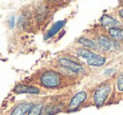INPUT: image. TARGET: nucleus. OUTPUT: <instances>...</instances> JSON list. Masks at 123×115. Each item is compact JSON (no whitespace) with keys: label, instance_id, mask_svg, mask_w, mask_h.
<instances>
[{"label":"nucleus","instance_id":"nucleus-1","mask_svg":"<svg viewBox=\"0 0 123 115\" xmlns=\"http://www.w3.org/2000/svg\"><path fill=\"white\" fill-rule=\"evenodd\" d=\"M40 83L46 88H56L62 83V75L56 71L48 70L40 75Z\"/></svg>","mask_w":123,"mask_h":115},{"label":"nucleus","instance_id":"nucleus-2","mask_svg":"<svg viewBox=\"0 0 123 115\" xmlns=\"http://www.w3.org/2000/svg\"><path fill=\"white\" fill-rule=\"evenodd\" d=\"M110 92H111V84L108 83V82L102 83L100 86H98L96 90L94 91V97H92V99H94V104H95L96 107H102L106 103V100H107Z\"/></svg>","mask_w":123,"mask_h":115},{"label":"nucleus","instance_id":"nucleus-3","mask_svg":"<svg viewBox=\"0 0 123 115\" xmlns=\"http://www.w3.org/2000/svg\"><path fill=\"white\" fill-rule=\"evenodd\" d=\"M58 63L62 67H64V68H67V70H71V71H74V72H83L84 71L82 64L76 63L75 60L70 59V58H60V59L58 60Z\"/></svg>","mask_w":123,"mask_h":115},{"label":"nucleus","instance_id":"nucleus-4","mask_svg":"<svg viewBox=\"0 0 123 115\" xmlns=\"http://www.w3.org/2000/svg\"><path fill=\"white\" fill-rule=\"evenodd\" d=\"M98 47L102 48L105 51H114V50H118V43L115 40H112L111 37H107V36H99L98 37Z\"/></svg>","mask_w":123,"mask_h":115},{"label":"nucleus","instance_id":"nucleus-5","mask_svg":"<svg viewBox=\"0 0 123 115\" xmlns=\"http://www.w3.org/2000/svg\"><path fill=\"white\" fill-rule=\"evenodd\" d=\"M86 99H87V92H86V91H79L78 94H75L74 97H72V99L70 100L68 111H75L76 109H79V106Z\"/></svg>","mask_w":123,"mask_h":115},{"label":"nucleus","instance_id":"nucleus-6","mask_svg":"<svg viewBox=\"0 0 123 115\" xmlns=\"http://www.w3.org/2000/svg\"><path fill=\"white\" fill-rule=\"evenodd\" d=\"M100 24H102V27L107 28V30L119 27V22H118L117 19H114L112 16H110V15H103L100 18Z\"/></svg>","mask_w":123,"mask_h":115},{"label":"nucleus","instance_id":"nucleus-7","mask_svg":"<svg viewBox=\"0 0 123 115\" xmlns=\"http://www.w3.org/2000/svg\"><path fill=\"white\" fill-rule=\"evenodd\" d=\"M16 94H39V88L35 86H27V84H18L13 88Z\"/></svg>","mask_w":123,"mask_h":115},{"label":"nucleus","instance_id":"nucleus-8","mask_svg":"<svg viewBox=\"0 0 123 115\" xmlns=\"http://www.w3.org/2000/svg\"><path fill=\"white\" fill-rule=\"evenodd\" d=\"M31 107H32L31 103H20L12 110L11 115H25L31 110Z\"/></svg>","mask_w":123,"mask_h":115},{"label":"nucleus","instance_id":"nucleus-9","mask_svg":"<svg viewBox=\"0 0 123 115\" xmlns=\"http://www.w3.org/2000/svg\"><path fill=\"white\" fill-rule=\"evenodd\" d=\"M87 64L91 66V67H100V66H103L106 63V58L105 56H100V55H94L92 58H90L88 60H86Z\"/></svg>","mask_w":123,"mask_h":115},{"label":"nucleus","instance_id":"nucleus-10","mask_svg":"<svg viewBox=\"0 0 123 115\" xmlns=\"http://www.w3.org/2000/svg\"><path fill=\"white\" fill-rule=\"evenodd\" d=\"M66 24V22L64 20H60V22H58V23H55V24L52 25V27L48 30V32L46 34V39H49V37H52L54 35H56L59 31H60L62 28H63V25Z\"/></svg>","mask_w":123,"mask_h":115},{"label":"nucleus","instance_id":"nucleus-11","mask_svg":"<svg viewBox=\"0 0 123 115\" xmlns=\"http://www.w3.org/2000/svg\"><path fill=\"white\" fill-rule=\"evenodd\" d=\"M108 35L112 40H123V30L120 27H117V28H111L108 30Z\"/></svg>","mask_w":123,"mask_h":115},{"label":"nucleus","instance_id":"nucleus-12","mask_svg":"<svg viewBox=\"0 0 123 115\" xmlns=\"http://www.w3.org/2000/svg\"><path fill=\"white\" fill-rule=\"evenodd\" d=\"M78 42H79V43L84 47V48H87V50H90V51L95 50L96 47H98L95 42L90 40V39H87V37H79V40H78Z\"/></svg>","mask_w":123,"mask_h":115},{"label":"nucleus","instance_id":"nucleus-13","mask_svg":"<svg viewBox=\"0 0 123 115\" xmlns=\"http://www.w3.org/2000/svg\"><path fill=\"white\" fill-rule=\"evenodd\" d=\"M78 55L80 58H83L84 60H88L90 58H92V56L95 55V52H92V51L87 50V48H80V50H78Z\"/></svg>","mask_w":123,"mask_h":115},{"label":"nucleus","instance_id":"nucleus-14","mask_svg":"<svg viewBox=\"0 0 123 115\" xmlns=\"http://www.w3.org/2000/svg\"><path fill=\"white\" fill-rule=\"evenodd\" d=\"M42 110H43V104H42V103L32 104L31 110L28 111V115H40V114H42Z\"/></svg>","mask_w":123,"mask_h":115},{"label":"nucleus","instance_id":"nucleus-15","mask_svg":"<svg viewBox=\"0 0 123 115\" xmlns=\"http://www.w3.org/2000/svg\"><path fill=\"white\" fill-rule=\"evenodd\" d=\"M117 88H118V91H120L122 92L123 91V72L118 76V80H117Z\"/></svg>","mask_w":123,"mask_h":115},{"label":"nucleus","instance_id":"nucleus-16","mask_svg":"<svg viewBox=\"0 0 123 115\" xmlns=\"http://www.w3.org/2000/svg\"><path fill=\"white\" fill-rule=\"evenodd\" d=\"M119 15H120V18L123 19V8H120V9H119Z\"/></svg>","mask_w":123,"mask_h":115}]
</instances>
